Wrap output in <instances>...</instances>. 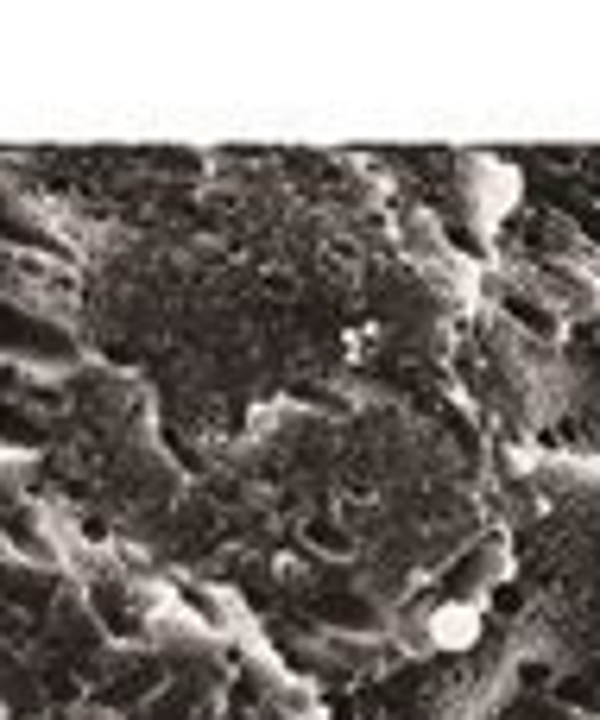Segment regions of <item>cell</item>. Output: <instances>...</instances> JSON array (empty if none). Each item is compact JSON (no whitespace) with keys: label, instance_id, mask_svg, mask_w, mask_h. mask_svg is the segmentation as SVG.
<instances>
[{"label":"cell","instance_id":"cell-1","mask_svg":"<svg viewBox=\"0 0 600 720\" xmlns=\"http://www.w3.org/2000/svg\"><path fill=\"white\" fill-rule=\"evenodd\" d=\"M481 638V607L474 601H449V607L430 613V645H443V651H462Z\"/></svg>","mask_w":600,"mask_h":720}]
</instances>
